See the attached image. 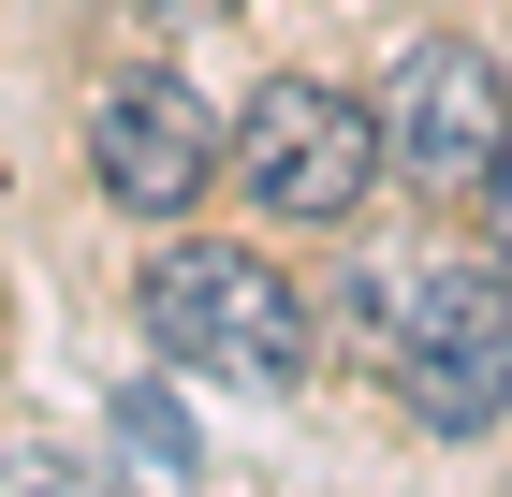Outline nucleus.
Instances as JSON below:
<instances>
[{"mask_svg": "<svg viewBox=\"0 0 512 497\" xmlns=\"http://www.w3.org/2000/svg\"><path fill=\"white\" fill-rule=\"evenodd\" d=\"M235 191L264 205V220L337 234L366 191H381V117H366L352 88H322V74H264L249 117H235Z\"/></svg>", "mask_w": 512, "mask_h": 497, "instance_id": "nucleus-3", "label": "nucleus"}, {"mask_svg": "<svg viewBox=\"0 0 512 497\" xmlns=\"http://www.w3.org/2000/svg\"><path fill=\"white\" fill-rule=\"evenodd\" d=\"M498 147H512L498 59H483L469 30L410 44V59H395V103H381V176H395V191H425V205H483Z\"/></svg>", "mask_w": 512, "mask_h": 497, "instance_id": "nucleus-4", "label": "nucleus"}, {"mask_svg": "<svg viewBox=\"0 0 512 497\" xmlns=\"http://www.w3.org/2000/svg\"><path fill=\"white\" fill-rule=\"evenodd\" d=\"M483 249L512 264V147H498V176H483Z\"/></svg>", "mask_w": 512, "mask_h": 497, "instance_id": "nucleus-8", "label": "nucleus"}, {"mask_svg": "<svg viewBox=\"0 0 512 497\" xmlns=\"http://www.w3.org/2000/svg\"><path fill=\"white\" fill-rule=\"evenodd\" d=\"M118 439L161 468V483H191V468H205V454H191V424H176V395H118Z\"/></svg>", "mask_w": 512, "mask_h": 497, "instance_id": "nucleus-7", "label": "nucleus"}, {"mask_svg": "<svg viewBox=\"0 0 512 497\" xmlns=\"http://www.w3.org/2000/svg\"><path fill=\"white\" fill-rule=\"evenodd\" d=\"M337 322H352V351L410 395L425 439H483V424L512 410V264L498 249H483V264H425V278L352 264L337 278Z\"/></svg>", "mask_w": 512, "mask_h": 497, "instance_id": "nucleus-1", "label": "nucleus"}, {"mask_svg": "<svg viewBox=\"0 0 512 497\" xmlns=\"http://www.w3.org/2000/svg\"><path fill=\"white\" fill-rule=\"evenodd\" d=\"M0 497H132V483H103V468L59 454V439H15V454H0Z\"/></svg>", "mask_w": 512, "mask_h": 497, "instance_id": "nucleus-6", "label": "nucleus"}, {"mask_svg": "<svg viewBox=\"0 0 512 497\" xmlns=\"http://www.w3.org/2000/svg\"><path fill=\"white\" fill-rule=\"evenodd\" d=\"M88 176H103V205H132V220H191V205L220 191V117H205V88L118 74L88 103Z\"/></svg>", "mask_w": 512, "mask_h": 497, "instance_id": "nucleus-5", "label": "nucleus"}, {"mask_svg": "<svg viewBox=\"0 0 512 497\" xmlns=\"http://www.w3.org/2000/svg\"><path fill=\"white\" fill-rule=\"evenodd\" d=\"M132 307H147L161 366H191V381H220V395H293L322 366V307L278 264H249V249H161Z\"/></svg>", "mask_w": 512, "mask_h": 497, "instance_id": "nucleus-2", "label": "nucleus"}]
</instances>
